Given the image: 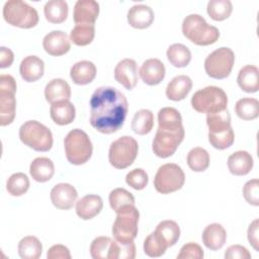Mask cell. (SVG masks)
<instances>
[{
	"mask_svg": "<svg viewBox=\"0 0 259 259\" xmlns=\"http://www.w3.org/2000/svg\"><path fill=\"white\" fill-rule=\"evenodd\" d=\"M127 110L123 93L114 87H99L90 98V124L101 134L116 133L122 127Z\"/></svg>",
	"mask_w": 259,
	"mask_h": 259,
	"instance_id": "6da1fadb",
	"label": "cell"
},
{
	"mask_svg": "<svg viewBox=\"0 0 259 259\" xmlns=\"http://www.w3.org/2000/svg\"><path fill=\"white\" fill-rule=\"evenodd\" d=\"M183 35L197 46H209L220 37L219 29L209 25L199 14H189L182 22Z\"/></svg>",
	"mask_w": 259,
	"mask_h": 259,
	"instance_id": "7a4b0ae2",
	"label": "cell"
},
{
	"mask_svg": "<svg viewBox=\"0 0 259 259\" xmlns=\"http://www.w3.org/2000/svg\"><path fill=\"white\" fill-rule=\"evenodd\" d=\"M64 147L66 158L73 165L85 164L91 158L93 152L89 136L80 128H74L67 134Z\"/></svg>",
	"mask_w": 259,
	"mask_h": 259,
	"instance_id": "3957f363",
	"label": "cell"
},
{
	"mask_svg": "<svg viewBox=\"0 0 259 259\" xmlns=\"http://www.w3.org/2000/svg\"><path fill=\"white\" fill-rule=\"evenodd\" d=\"M19 139L25 146L37 152H48L53 147L51 130L37 120L25 121L19 128Z\"/></svg>",
	"mask_w": 259,
	"mask_h": 259,
	"instance_id": "277c9868",
	"label": "cell"
},
{
	"mask_svg": "<svg viewBox=\"0 0 259 259\" xmlns=\"http://www.w3.org/2000/svg\"><path fill=\"white\" fill-rule=\"evenodd\" d=\"M4 20L19 28H31L38 23V13L32 6L21 0H9L3 7Z\"/></svg>",
	"mask_w": 259,
	"mask_h": 259,
	"instance_id": "5b68a950",
	"label": "cell"
},
{
	"mask_svg": "<svg viewBox=\"0 0 259 259\" xmlns=\"http://www.w3.org/2000/svg\"><path fill=\"white\" fill-rule=\"evenodd\" d=\"M191 105L200 113H212L227 109L228 96L217 86H207L197 90L191 97Z\"/></svg>",
	"mask_w": 259,
	"mask_h": 259,
	"instance_id": "8992f818",
	"label": "cell"
},
{
	"mask_svg": "<svg viewBox=\"0 0 259 259\" xmlns=\"http://www.w3.org/2000/svg\"><path fill=\"white\" fill-rule=\"evenodd\" d=\"M140 212L135 204L121 207L116 212V219L112 226V235L120 243L134 241L138 235V224Z\"/></svg>",
	"mask_w": 259,
	"mask_h": 259,
	"instance_id": "52a82bcc",
	"label": "cell"
},
{
	"mask_svg": "<svg viewBox=\"0 0 259 259\" xmlns=\"http://www.w3.org/2000/svg\"><path fill=\"white\" fill-rule=\"evenodd\" d=\"M139 152L138 142L130 136H123L111 143L108 161L116 169H125L136 160Z\"/></svg>",
	"mask_w": 259,
	"mask_h": 259,
	"instance_id": "ba28073f",
	"label": "cell"
},
{
	"mask_svg": "<svg viewBox=\"0 0 259 259\" xmlns=\"http://www.w3.org/2000/svg\"><path fill=\"white\" fill-rule=\"evenodd\" d=\"M184 182L185 174L182 168L174 163L162 165L154 178L155 189L162 194H168L181 189Z\"/></svg>",
	"mask_w": 259,
	"mask_h": 259,
	"instance_id": "9c48e42d",
	"label": "cell"
},
{
	"mask_svg": "<svg viewBox=\"0 0 259 259\" xmlns=\"http://www.w3.org/2000/svg\"><path fill=\"white\" fill-rule=\"evenodd\" d=\"M235 63V54L230 48H220L210 53L204 61L206 74L213 79L229 77Z\"/></svg>",
	"mask_w": 259,
	"mask_h": 259,
	"instance_id": "30bf717a",
	"label": "cell"
},
{
	"mask_svg": "<svg viewBox=\"0 0 259 259\" xmlns=\"http://www.w3.org/2000/svg\"><path fill=\"white\" fill-rule=\"evenodd\" d=\"M16 82L11 75L0 76V124H10L16 110Z\"/></svg>",
	"mask_w": 259,
	"mask_h": 259,
	"instance_id": "8fae6325",
	"label": "cell"
},
{
	"mask_svg": "<svg viewBox=\"0 0 259 259\" xmlns=\"http://www.w3.org/2000/svg\"><path fill=\"white\" fill-rule=\"evenodd\" d=\"M184 136V127L178 130L158 127L152 144L154 154L162 159L172 156L183 141Z\"/></svg>",
	"mask_w": 259,
	"mask_h": 259,
	"instance_id": "7c38bea8",
	"label": "cell"
},
{
	"mask_svg": "<svg viewBox=\"0 0 259 259\" xmlns=\"http://www.w3.org/2000/svg\"><path fill=\"white\" fill-rule=\"evenodd\" d=\"M114 79L125 89L133 90L138 83V66L133 59H123L114 68Z\"/></svg>",
	"mask_w": 259,
	"mask_h": 259,
	"instance_id": "4fadbf2b",
	"label": "cell"
},
{
	"mask_svg": "<svg viewBox=\"0 0 259 259\" xmlns=\"http://www.w3.org/2000/svg\"><path fill=\"white\" fill-rule=\"evenodd\" d=\"M51 200L59 209H70L76 202L78 193L76 188L69 183H59L51 190Z\"/></svg>",
	"mask_w": 259,
	"mask_h": 259,
	"instance_id": "5bb4252c",
	"label": "cell"
},
{
	"mask_svg": "<svg viewBox=\"0 0 259 259\" xmlns=\"http://www.w3.org/2000/svg\"><path fill=\"white\" fill-rule=\"evenodd\" d=\"M42 47L49 55L59 57L70 51L71 42L66 32L62 30H53L44 37Z\"/></svg>",
	"mask_w": 259,
	"mask_h": 259,
	"instance_id": "9a60e30c",
	"label": "cell"
},
{
	"mask_svg": "<svg viewBox=\"0 0 259 259\" xmlns=\"http://www.w3.org/2000/svg\"><path fill=\"white\" fill-rule=\"evenodd\" d=\"M140 77L145 84L150 86H155L160 84L165 78L166 70L164 64L159 59H149L146 60L140 68Z\"/></svg>",
	"mask_w": 259,
	"mask_h": 259,
	"instance_id": "2e32d148",
	"label": "cell"
},
{
	"mask_svg": "<svg viewBox=\"0 0 259 259\" xmlns=\"http://www.w3.org/2000/svg\"><path fill=\"white\" fill-rule=\"evenodd\" d=\"M99 14V4L94 0H78L75 3L73 19L76 24H94Z\"/></svg>",
	"mask_w": 259,
	"mask_h": 259,
	"instance_id": "e0dca14e",
	"label": "cell"
},
{
	"mask_svg": "<svg viewBox=\"0 0 259 259\" xmlns=\"http://www.w3.org/2000/svg\"><path fill=\"white\" fill-rule=\"evenodd\" d=\"M128 24L138 29H145L151 26L154 21L153 9L145 4H137L132 6L127 11Z\"/></svg>",
	"mask_w": 259,
	"mask_h": 259,
	"instance_id": "ac0fdd59",
	"label": "cell"
},
{
	"mask_svg": "<svg viewBox=\"0 0 259 259\" xmlns=\"http://www.w3.org/2000/svg\"><path fill=\"white\" fill-rule=\"evenodd\" d=\"M102 207L103 201L99 195L87 194L76 202V213L80 219L88 221L95 218Z\"/></svg>",
	"mask_w": 259,
	"mask_h": 259,
	"instance_id": "d6986e66",
	"label": "cell"
},
{
	"mask_svg": "<svg viewBox=\"0 0 259 259\" xmlns=\"http://www.w3.org/2000/svg\"><path fill=\"white\" fill-rule=\"evenodd\" d=\"M45 72V63L37 56L25 57L19 66V73L21 78L30 83L40 79Z\"/></svg>",
	"mask_w": 259,
	"mask_h": 259,
	"instance_id": "ffe728a7",
	"label": "cell"
},
{
	"mask_svg": "<svg viewBox=\"0 0 259 259\" xmlns=\"http://www.w3.org/2000/svg\"><path fill=\"white\" fill-rule=\"evenodd\" d=\"M253 165V158L247 151H237L228 158L229 170L236 176L247 175L252 170Z\"/></svg>",
	"mask_w": 259,
	"mask_h": 259,
	"instance_id": "44dd1931",
	"label": "cell"
},
{
	"mask_svg": "<svg viewBox=\"0 0 259 259\" xmlns=\"http://www.w3.org/2000/svg\"><path fill=\"white\" fill-rule=\"evenodd\" d=\"M201 238L204 246L207 249L215 251L225 245L227 240V232L222 225L213 223L205 227Z\"/></svg>",
	"mask_w": 259,
	"mask_h": 259,
	"instance_id": "7402d4cb",
	"label": "cell"
},
{
	"mask_svg": "<svg viewBox=\"0 0 259 259\" xmlns=\"http://www.w3.org/2000/svg\"><path fill=\"white\" fill-rule=\"evenodd\" d=\"M50 115L53 121L59 125L70 124L76 116L75 106L69 100H62L51 105Z\"/></svg>",
	"mask_w": 259,
	"mask_h": 259,
	"instance_id": "603a6c76",
	"label": "cell"
},
{
	"mask_svg": "<svg viewBox=\"0 0 259 259\" xmlns=\"http://www.w3.org/2000/svg\"><path fill=\"white\" fill-rule=\"evenodd\" d=\"M45 97L51 104L62 100H69L71 97V87L64 79H53L46 85Z\"/></svg>",
	"mask_w": 259,
	"mask_h": 259,
	"instance_id": "cb8c5ba5",
	"label": "cell"
},
{
	"mask_svg": "<svg viewBox=\"0 0 259 259\" xmlns=\"http://www.w3.org/2000/svg\"><path fill=\"white\" fill-rule=\"evenodd\" d=\"M192 88V81L186 75H178L174 77L167 85L166 96L173 101L184 99Z\"/></svg>",
	"mask_w": 259,
	"mask_h": 259,
	"instance_id": "d4e9b609",
	"label": "cell"
},
{
	"mask_svg": "<svg viewBox=\"0 0 259 259\" xmlns=\"http://www.w3.org/2000/svg\"><path fill=\"white\" fill-rule=\"evenodd\" d=\"M96 76V67L90 61H80L74 64L70 70V77L77 85L91 83Z\"/></svg>",
	"mask_w": 259,
	"mask_h": 259,
	"instance_id": "484cf974",
	"label": "cell"
},
{
	"mask_svg": "<svg viewBox=\"0 0 259 259\" xmlns=\"http://www.w3.org/2000/svg\"><path fill=\"white\" fill-rule=\"evenodd\" d=\"M239 87L247 93H255L259 90V70L256 66L247 65L241 68L237 77Z\"/></svg>",
	"mask_w": 259,
	"mask_h": 259,
	"instance_id": "4316f807",
	"label": "cell"
},
{
	"mask_svg": "<svg viewBox=\"0 0 259 259\" xmlns=\"http://www.w3.org/2000/svg\"><path fill=\"white\" fill-rule=\"evenodd\" d=\"M31 177L37 182H47L55 174V165L53 161L47 157L35 158L29 166Z\"/></svg>",
	"mask_w": 259,
	"mask_h": 259,
	"instance_id": "83f0119b",
	"label": "cell"
},
{
	"mask_svg": "<svg viewBox=\"0 0 259 259\" xmlns=\"http://www.w3.org/2000/svg\"><path fill=\"white\" fill-rule=\"evenodd\" d=\"M154 232L167 248L174 246L180 237V228L178 224L171 220L159 223Z\"/></svg>",
	"mask_w": 259,
	"mask_h": 259,
	"instance_id": "f1b7e54d",
	"label": "cell"
},
{
	"mask_svg": "<svg viewBox=\"0 0 259 259\" xmlns=\"http://www.w3.org/2000/svg\"><path fill=\"white\" fill-rule=\"evenodd\" d=\"M46 19L51 23H62L67 19L69 7L64 0H50L45 4Z\"/></svg>",
	"mask_w": 259,
	"mask_h": 259,
	"instance_id": "f546056e",
	"label": "cell"
},
{
	"mask_svg": "<svg viewBox=\"0 0 259 259\" xmlns=\"http://www.w3.org/2000/svg\"><path fill=\"white\" fill-rule=\"evenodd\" d=\"M167 59L176 68H184L191 61L190 50L182 44H173L167 50Z\"/></svg>",
	"mask_w": 259,
	"mask_h": 259,
	"instance_id": "4dcf8cb0",
	"label": "cell"
},
{
	"mask_svg": "<svg viewBox=\"0 0 259 259\" xmlns=\"http://www.w3.org/2000/svg\"><path fill=\"white\" fill-rule=\"evenodd\" d=\"M41 252L42 245L34 236H26L18 243V254L22 259H37Z\"/></svg>",
	"mask_w": 259,
	"mask_h": 259,
	"instance_id": "1f68e13d",
	"label": "cell"
},
{
	"mask_svg": "<svg viewBox=\"0 0 259 259\" xmlns=\"http://www.w3.org/2000/svg\"><path fill=\"white\" fill-rule=\"evenodd\" d=\"M154 126V114L149 109L138 110L132 120V130L134 133L144 136L149 134Z\"/></svg>",
	"mask_w": 259,
	"mask_h": 259,
	"instance_id": "d6a6232c",
	"label": "cell"
},
{
	"mask_svg": "<svg viewBox=\"0 0 259 259\" xmlns=\"http://www.w3.org/2000/svg\"><path fill=\"white\" fill-rule=\"evenodd\" d=\"M235 112L243 120H253L259 115V101L256 98H241L235 105Z\"/></svg>",
	"mask_w": 259,
	"mask_h": 259,
	"instance_id": "836d02e7",
	"label": "cell"
},
{
	"mask_svg": "<svg viewBox=\"0 0 259 259\" xmlns=\"http://www.w3.org/2000/svg\"><path fill=\"white\" fill-rule=\"evenodd\" d=\"M158 127L178 130L183 127L180 112L174 107H163L158 112Z\"/></svg>",
	"mask_w": 259,
	"mask_h": 259,
	"instance_id": "e575fe53",
	"label": "cell"
},
{
	"mask_svg": "<svg viewBox=\"0 0 259 259\" xmlns=\"http://www.w3.org/2000/svg\"><path fill=\"white\" fill-rule=\"evenodd\" d=\"M187 165L194 172H203L209 166V154L205 149L195 147L187 154Z\"/></svg>",
	"mask_w": 259,
	"mask_h": 259,
	"instance_id": "d590c367",
	"label": "cell"
},
{
	"mask_svg": "<svg viewBox=\"0 0 259 259\" xmlns=\"http://www.w3.org/2000/svg\"><path fill=\"white\" fill-rule=\"evenodd\" d=\"M207 14L215 21H222L230 17L233 5L230 0H210L206 7Z\"/></svg>",
	"mask_w": 259,
	"mask_h": 259,
	"instance_id": "8d00e7d4",
	"label": "cell"
},
{
	"mask_svg": "<svg viewBox=\"0 0 259 259\" xmlns=\"http://www.w3.org/2000/svg\"><path fill=\"white\" fill-rule=\"evenodd\" d=\"M95 36L94 24H76L71 30L70 39L79 47H84L92 42Z\"/></svg>",
	"mask_w": 259,
	"mask_h": 259,
	"instance_id": "74e56055",
	"label": "cell"
},
{
	"mask_svg": "<svg viewBox=\"0 0 259 259\" xmlns=\"http://www.w3.org/2000/svg\"><path fill=\"white\" fill-rule=\"evenodd\" d=\"M206 124L208 133H219L231 127V115L228 109L222 111L207 113Z\"/></svg>",
	"mask_w": 259,
	"mask_h": 259,
	"instance_id": "f35d334b",
	"label": "cell"
},
{
	"mask_svg": "<svg viewBox=\"0 0 259 259\" xmlns=\"http://www.w3.org/2000/svg\"><path fill=\"white\" fill-rule=\"evenodd\" d=\"M29 188L28 177L21 172L12 174L6 183V189L12 196H20L24 194Z\"/></svg>",
	"mask_w": 259,
	"mask_h": 259,
	"instance_id": "ab89813d",
	"label": "cell"
},
{
	"mask_svg": "<svg viewBox=\"0 0 259 259\" xmlns=\"http://www.w3.org/2000/svg\"><path fill=\"white\" fill-rule=\"evenodd\" d=\"M109 204L110 207L117 212L121 207L128 205V204H135V197L134 195L127 191L124 188H115L110 191L109 196Z\"/></svg>",
	"mask_w": 259,
	"mask_h": 259,
	"instance_id": "60d3db41",
	"label": "cell"
},
{
	"mask_svg": "<svg viewBox=\"0 0 259 259\" xmlns=\"http://www.w3.org/2000/svg\"><path fill=\"white\" fill-rule=\"evenodd\" d=\"M112 241L109 237L95 238L90 245L91 257L93 259H109Z\"/></svg>",
	"mask_w": 259,
	"mask_h": 259,
	"instance_id": "b9f144b4",
	"label": "cell"
},
{
	"mask_svg": "<svg viewBox=\"0 0 259 259\" xmlns=\"http://www.w3.org/2000/svg\"><path fill=\"white\" fill-rule=\"evenodd\" d=\"M235 141V134L232 127L219 133H208V142L218 150L228 149Z\"/></svg>",
	"mask_w": 259,
	"mask_h": 259,
	"instance_id": "7bdbcfd3",
	"label": "cell"
},
{
	"mask_svg": "<svg viewBox=\"0 0 259 259\" xmlns=\"http://www.w3.org/2000/svg\"><path fill=\"white\" fill-rule=\"evenodd\" d=\"M136 257V246L134 241L128 243H120L116 240L112 241L109 259H134Z\"/></svg>",
	"mask_w": 259,
	"mask_h": 259,
	"instance_id": "ee69618b",
	"label": "cell"
},
{
	"mask_svg": "<svg viewBox=\"0 0 259 259\" xmlns=\"http://www.w3.org/2000/svg\"><path fill=\"white\" fill-rule=\"evenodd\" d=\"M167 247L159 239L155 232L151 233L144 242V252L149 257H161L165 254Z\"/></svg>",
	"mask_w": 259,
	"mask_h": 259,
	"instance_id": "f6af8a7d",
	"label": "cell"
},
{
	"mask_svg": "<svg viewBox=\"0 0 259 259\" xmlns=\"http://www.w3.org/2000/svg\"><path fill=\"white\" fill-rule=\"evenodd\" d=\"M125 182L127 185L136 190L144 189L149 182L147 172L142 168H136L130 171L125 176Z\"/></svg>",
	"mask_w": 259,
	"mask_h": 259,
	"instance_id": "bcb514c9",
	"label": "cell"
},
{
	"mask_svg": "<svg viewBox=\"0 0 259 259\" xmlns=\"http://www.w3.org/2000/svg\"><path fill=\"white\" fill-rule=\"evenodd\" d=\"M243 195L246 201L254 206L259 205V180L252 179L245 183L243 187Z\"/></svg>",
	"mask_w": 259,
	"mask_h": 259,
	"instance_id": "7dc6e473",
	"label": "cell"
},
{
	"mask_svg": "<svg viewBox=\"0 0 259 259\" xmlns=\"http://www.w3.org/2000/svg\"><path fill=\"white\" fill-rule=\"evenodd\" d=\"M203 256L202 248L198 244L190 242L182 246L179 254L177 255V259H202Z\"/></svg>",
	"mask_w": 259,
	"mask_h": 259,
	"instance_id": "c3c4849f",
	"label": "cell"
},
{
	"mask_svg": "<svg viewBox=\"0 0 259 259\" xmlns=\"http://www.w3.org/2000/svg\"><path fill=\"white\" fill-rule=\"evenodd\" d=\"M226 259H250V252L241 245H232L225 252Z\"/></svg>",
	"mask_w": 259,
	"mask_h": 259,
	"instance_id": "681fc988",
	"label": "cell"
},
{
	"mask_svg": "<svg viewBox=\"0 0 259 259\" xmlns=\"http://www.w3.org/2000/svg\"><path fill=\"white\" fill-rule=\"evenodd\" d=\"M48 259H71V253L69 249L61 244L52 246L47 253Z\"/></svg>",
	"mask_w": 259,
	"mask_h": 259,
	"instance_id": "f907efd6",
	"label": "cell"
},
{
	"mask_svg": "<svg viewBox=\"0 0 259 259\" xmlns=\"http://www.w3.org/2000/svg\"><path fill=\"white\" fill-rule=\"evenodd\" d=\"M259 220L255 219L248 228V241L250 245L259 251Z\"/></svg>",
	"mask_w": 259,
	"mask_h": 259,
	"instance_id": "816d5d0a",
	"label": "cell"
},
{
	"mask_svg": "<svg viewBox=\"0 0 259 259\" xmlns=\"http://www.w3.org/2000/svg\"><path fill=\"white\" fill-rule=\"evenodd\" d=\"M14 55L12 51L6 47L0 48V68L4 69L10 67L13 63Z\"/></svg>",
	"mask_w": 259,
	"mask_h": 259,
	"instance_id": "f5cc1de1",
	"label": "cell"
}]
</instances>
